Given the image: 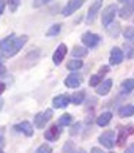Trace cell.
<instances>
[{"label":"cell","instance_id":"d6a6232c","mask_svg":"<svg viewBox=\"0 0 134 153\" xmlns=\"http://www.w3.org/2000/svg\"><path fill=\"white\" fill-rule=\"evenodd\" d=\"M79 128H81V123H76V125H74V128L71 129V136H73V134H77V133H79Z\"/></svg>","mask_w":134,"mask_h":153},{"label":"cell","instance_id":"9c48e42d","mask_svg":"<svg viewBox=\"0 0 134 153\" xmlns=\"http://www.w3.org/2000/svg\"><path fill=\"white\" fill-rule=\"evenodd\" d=\"M133 133H134V126H133V125H128V126H125V128H120L118 139H117V145L123 147L125 142H126V139H128V136H131Z\"/></svg>","mask_w":134,"mask_h":153},{"label":"cell","instance_id":"4fadbf2b","mask_svg":"<svg viewBox=\"0 0 134 153\" xmlns=\"http://www.w3.org/2000/svg\"><path fill=\"white\" fill-rule=\"evenodd\" d=\"M70 103H71V98L66 96V95H58V96H55V98L52 100V104H54L55 109H65Z\"/></svg>","mask_w":134,"mask_h":153},{"label":"cell","instance_id":"52a82bcc","mask_svg":"<svg viewBox=\"0 0 134 153\" xmlns=\"http://www.w3.org/2000/svg\"><path fill=\"white\" fill-rule=\"evenodd\" d=\"M123 59H125V54L120 48H112L110 49V52H109V63L110 65H118V63L123 62Z\"/></svg>","mask_w":134,"mask_h":153},{"label":"cell","instance_id":"8d00e7d4","mask_svg":"<svg viewBox=\"0 0 134 153\" xmlns=\"http://www.w3.org/2000/svg\"><path fill=\"white\" fill-rule=\"evenodd\" d=\"M5 88H7V85H5L3 82H0V95H2V93L5 92Z\"/></svg>","mask_w":134,"mask_h":153},{"label":"cell","instance_id":"83f0119b","mask_svg":"<svg viewBox=\"0 0 134 153\" xmlns=\"http://www.w3.org/2000/svg\"><path fill=\"white\" fill-rule=\"evenodd\" d=\"M123 36L126 39H133L134 38V27H126V29L123 30Z\"/></svg>","mask_w":134,"mask_h":153},{"label":"cell","instance_id":"d6986e66","mask_svg":"<svg viewBox=\"0 0 134 153\" xmlns=\"http://www.w3.org/2000/svg\"><path fill=\"white\" fill-rule=\"evenodd\" d=\"M71 103L73 104H76V106H79L84 103V100H85V92H74L71 96Z\"/></svg>","mask_w":134,"mask_h":153},{"label":"cell","instance_id":"4316f807","mask_svg":"<svg viewBox=\"0 0 134 153\" xmlns=\"http://www.w3.org/2000/svg\"><path fill=\"white\" fill-rule=\"evenodd\" d=\"M35 153H52V147L47 145V144H43V145L38 147Z\"/></svg>","mask_w":134,"mask_h":153},{"label":"cell","instance_id":"f35d334b","mask_svg":"<svg viewBox=\"0 0 134 153\" xmlns=\"http://www.w3.org/2000/svg\"><path fill=\"white\" fill-rule=\"evenodd\" d=\"M2 107H3V100H0V111H2Z\"/></svg>","mask_w":134,"mask_h":153},{"label":"cell","instance_id":"4dcf8cb0","mask_svg":"<svg viewBox=\"0 0 134 153\" xmlns=\"http://www.w3.org/2000/svg\"><path fill=\"white\" fill-rule=\"evenodd\" d=\"M51 0H33V7L35 8H40V7H43V5H46V3H49Z\"/></svg>","mask_w":134,"mask_h":153},{"label":"cell","instance_id":"8992f818","mask_svg":"<svg viewBox=\"0 0 134 153\" xmlns=\"http://www.w3.org/2000/svg\"><path fill=\"white\" fill-rule=\"evenodd\" d=\"M84 3H85V0H68V3H66L65 8L62 10V14L63 16H71L73 13H76Z\"/></svg>","mask_w":134,"mask_h":153},{"label":"cell","instance_id":"d4e9b609","mask_svg":"<svg viewBox=\"0 0 134 153\" xmlns=\"http://www.w3.org/2000/svg\"><path fill=\"white\" fill-rule=\"evenodd\" d=\"M60 30H62V24H54L51 29L47 30V36H55V35H58Z\"/></svg>","mask_w":134,"mask_h":153},{"label":"cell","instance_id":"6da1fadb","mask_svg":"<svg viewBox=\"0 0 134 153\" xmlns=\"http://www.w3.org/2000/svg\"><path fill=\"white\" fill-rule=\"evenodd\" d=\"M27 39H29L27 35L14 36V33H11V35H8L7 38L0 39V52H2L3 57H14V55L24 48Z\"/></svg>","mask_w":134,"mask_h":153},{"label":"cell","instance_id":"e0dca14e","mask_svg":"<svg viewBox=\"0 0 134 153\" xmlns=\"http://www.w3.org/2000/svg\"><path fill=\"white\" fill-rule=\"evenodd\" d=\"M110 120H112V112H103V114L96 118V123H98V126H106Z\"/></svg>","mask_w":134,"mask_h":153},{"label":"cell","instance_id":"3957f363","mask_svg":"<svg viewBox=\"0 0 134 153\" xmlns=\"http://www.w3.org/2000/svg\"><path fill=\"white\" fill-rule=\"evenodd\" d=\"M99 144H101L103 147H107V149H114V147L117 145V140H115V133L110 129V131H106L103 133L101 136H99Z\"/></svg>","mask_w":134,"mask_h":153},{"label":"cell","instance_id":"f1b7e54d","mask_svg":"<svg viewBox=\"0 0 134 153\" xmlns=\"http://www.w3.org/2000/svg\"><path fill=\"white\" fill-rule=\"evenodd\" d=\"M18 5H19V0H8L10 11H16V10H18Z\"/></svg>","mask_w":134,"mask_h":153},{"label":"cell","instance_id":"ac0fdd59","mask_svg":"<svg viewBox=\"0 0 134 153\" xmlns=\"http://www.w3.org/2000/svg\"><path fill=\"white\" fill-rule=\"evenodd\" d=\"M118 115L120 117H133L134 115V106L133 104L121 106L120 109H118Z\"/></svg>","mask_w":134,"mask_h":153},{"label":"cell","instance_id":"7a4b0ae2","mask_svg":"<svg viewBox=\"0 0 134 153\" xmlns=\"http://www.w3.org/2000/svg\"><path fill=\"white\" fill-rule=\"evenodd\" d=\"M115 14H117V5H107V7L104 8V11H103V14H101L103 25L104 27H109L114 22Z\"/></svg>","mask_w":134,"mask_h":153},{"label":"cell","instance_id":"44dd1931","mask_svg":"<svg viewBox=\"0 0 134 153\" xmlns=\"http://www.w3.org/2000/svg\"><path fill=\"white\" fill-rule=\"evenodd\" d=\"M121 90H123V93H131L134 90V79H125L123 82H121Z\"/></svg>","mask_w":134,"mask_h":153},{"label":"cell","instance_id":"ba28073f","mask_svg":"<svg viewBox=\"0 0 134 153\" xmlns=\"http://www.w3.org/2000/svg\"><path fill=\"white\" fill-rule=\"evenodd\" d=\"M82 84V76L79 74V73H71L70 76H66L65 79V85L68 88H77Z\"/></svg>","mask_w":134,"mask_h":153},{"label":"cell","instance_id":"9a60e30c","mask_svg":"<svg viewBox=\"0 0 134 153\" xmlns=\"http://www.w3.org/2000/svg\"><path fill=\"white\" fill-rule=\"evenodd\" d=\"M110 88H112V79H106V81H103L96 87V93L99 96H104V95H107L110 92Z\"/></svg>","mask_w":134,"mask_h":153},{"label":"cell","instance_id":"d590c367","mask_svg":"<svg viewBox=\"0 0 134 153\" xmlns=\"http://www.w3.org/2000/svg\"><path fill=\"white\" fill-rule=\"evenodd\" d=\"M90 153H103V150H101V149H98V147H93Z\"/></svg>","mask_w":134,"mask_h":153},{"label":"cell","instance_id":"7c38bea8","mask_svg":"<svg viewBox=\"0 0 134 153\" xmlns=\"http://www.w3.org/2000/svg\"><path fill=\"white\" fill-rule=\"evenodd\" d=\"M66 52H68V48L65 46V44H60V46L55 49V52H54V55H52V62L55 65H60L63 62V59H65V55H66Z\"/></svg>","mask_w":134,"mask_h":153},{"label":"cell","instance_id":"74e56055","mask_svg":"<svg viewBox=\"0 0 134 153\" xmlns=\"http://www.w3.org/2000/svg\"><path fill=\"white\" fill-rule=\"evenodd\" d=\"M3 73H5V66H3L2 63H0V76H2V74H3Z\"/></svg>","mask_w":134,"mask_h":153},{"label":"cell","instance_id":"cb8c5ba5","mask_svg":"<svg viewBox=\"0 0 134 153\" xmlns=\"http://www.w3.org/2000/svg\"><path fill=\"white\" fill-rule=\"evenodd\" d=\"M107 32H109V35H110V36H114V38H115V36L120 33V25L117 24V22H112V24L107 27Z\"/></svg>","mask_w":134,"mask_h":153},{"label":"cell","instance_id":"484cf974","mask_svg":"<svg viewBox=\"0 0 134 153\" xmlns=\"http://www.w3.org/2000/svg\"><path fill=\"white\" fill-rule=\"evenodd\" d=\"M101 74H93L92 77H90V85L92 87H98L99 84H101Z\"/></svg>","mask_w":134,"mask_h":153},{"label":"cell","instance_id":"e575fe53","mask_svg":"<svg viewBox=\"0 0 134 153\" xmlns=\"http://www.w3.org/2000/svg\"><path fill=\"white\" fill-rule=\"evenodd\" d=\"M125 153H134V144H131L130 147H128V149H126V152Z\"/></svg>","mask_w":134,"mask_h":153},{"label":"cell","instance_id":"60d3db41","mask_svg":"<svg viewBox=\"0 0 134 153\" xmlns=\"http://www.w3.org/2000/svg\"><path fill=\"white\" fill-rule=\"evenodd\" d=\"M76 153H85V152H84V150H81V149H79V150H76Z\"/></svg>","mask_w":134,"mask_h":153},{"label":"cell","instance_id":"7402d4cb","mask_svg":"<svg viewBox=\"0 0 134 153\" xmlns=\"http://www.w3.org/2000/svg\"><path fill=\"white\" fill-rule=\"evenodd\" d=\"M87 49L85 48H82V46H74L73 48V57H77V59H81V57H87Z\"/></svg>","mask_w":134,"mask_h":153},{"label":"cell","instance_id":"f546056e","mask_svg":"<svg viewBox=\"0 0 134 153\" xmlns=\"http://www.w3.org/2000/svg\"><path fill=\"white\" fill-rule=\"evenodd\" d=\"M123 54H126L125 57L131 59L133 55H134V51H133V48H130V46H128V44H126V46H125V51H123Z\"/></svg>","mask_w":134,"mask_h":153},{"label":"cell","instance_id":"2e32d148","mask_svg":"<svg viewBox=\"0 0 134 153\" xmlns=\"http://www.w3.org/2000/svg\"><path fill=\"white\" fill-rule=\"evenodd\" d=\"M16 129H18V131H21V133H24L25 136H29V137H32V136H33V126H32L30 122H22V123H19L18 126H16Z\"/></svg>","mask_w":134,"mask_h":153},{"label":"cell","instance_id":"836d02e7","mask_svg":"<svg viewBox=\"0 0 134 153\" xmlns=\"http://www.w3.org/2000/svg\"><path fill=\"white\" fill-rule=\"evenodd\" d=\"M5 5H7V2H5V0H0V16H2L3 10H5Z\"/></svg>","mask_w":134,"mask_h":153},{"label":"cell","instance_id":"603a6c76","mask_svg":"<svg viewBox=\"0 0 134 153\" xmlns=\"http://www.w3.org/2000/svg\"><path fill=\"white\" fill-rule=\"evenodd\" d=\"M71 123H73V115H70V114L60 115V118H58V125H60V126H68V125H71Z\"/></svg>","mask_w":134,"mask_h":153},{"label":"cell","instance_id":"ab89813d","mask_svg":"<svg viewBox=\"0 0 134 153\" xmlns=\"http://www.w3.org/2000/svg\"><path fill=\"white\" fill-rule=\"evenodd\" d=\"M120 3H126V2H130V0H118Z\"/></svg>","mask_w":134,"mask_h":153},{"label":"cell","instance_id":"5b68a950","mask_svg":"<svg viewBox=\"0 0 134 153\" xmlns=\"http://www.w3.org/2000/svg\"><path fill=\"white\" fill-rule=\"evenodd\" d=\"M99 41H101V36L96 35V33H90V32H85L82 35V43L85 48H96Z\"/></svg>","mask_w":134,"mask_h":153},{"label":"cell","instance_id":"b9f144b4","mask_svg":"<svg viewBox=\"0 0 134 153\" xmlns=\"http://www.w3.org/2000/svg\"><path fill=\"white\" fill-rule=\"evenodd\" d=\"M0 153H3V152H0Z\"/></svg>","mask_w":134,"mask_h":153},{"label":"cell","instance_id":"ffe728a7","mask_svg":"<svg viewBox=\"0 0 134 153\" xmlns=\"http://www.w3.org/2000/svg\"><path fill=\"white\" fill-rule=\"evenodd\" d=\"M84 66V63H82V60H79V59H74V60H70L68 63H66V68H68L70 71H77V70H81V68Z\"/></svg>","mask_w":134,"mask_h":153},{"label":"cell","instance_id":"277c9868","mask_svg":"<svg viewBox=\"0 0 134 153\" xmlns=\"http://www.w3.org/2000/svg\"><path fill=\"white\" fill-rule=\"evenodd\" d=\"M51 118H52V109H46L43 112H38L35 115V126L36 128H44Z\"/></svg>","mask_w":134,"mask_h":153},{"label":"cell","instance_id":"30bf717a","mask_svg":"<svg viewBox=\"0 0 134 153\" xmlns=\"http://www.w3.org/2000/svg\"><path fill=\"white\" fill-rule=\"evenodd\" d=\"M60 134H62V129H60V125H52L51 128H47V131H44V139L46 140H57L60 137Z\"/></svg>","mask_w":134,"mask_h":153},{"label":"cell","instance_id":"1f68e13d","mask_svg":"<svg viewBox=\"0 0 134 153\" xmlns=\"http://www.w3.org/2000/svg\"><path fill=\"white\" fill-rule=\"evenodd\" d=\"M5 144V128H0V147Z\"/></svg>","mask_w":134,"mask_h":153},{"label":"cell","instance_id":"8fae6325","mask_svg":"<svg viewBox=\"0 0 134 153\" xmlns=\"http://www.w3.org/2000/svg\"><path fill=\"white\" fill-rule=\"evenodd\" d=\"M101 5H103V0H96L90 8H88V13H87V18H85V22L87 24H92V22L95 21V18L98 16V11L99 8H101Z\"/></svg>","mask_w":134,"mask_h":153},{"label":"cell","instance_id":"5bb4252c","mask_svg":"<svg viewBox=\"0 0 134 153\" xmlns=\"http://www.w3.org/2000/svg\"><path fill=\"white\" fill-rule=\"evenodd\" d=\"M134 13V0H130V2H126L123 3V7H121L120 10V18L121 19H128V18H131Z\"/></svg>","mask_w":134,"mask_h":153}]
</instances>
